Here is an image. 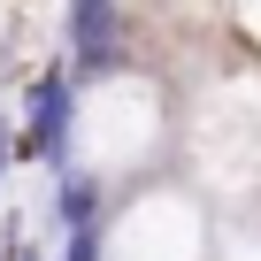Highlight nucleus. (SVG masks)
<instances>
[{
    "label": "nucleus",
    "instance_id": "f03ea898",
    "mask_svg": "<svg viewBox=\"0 0 261 261\" xmlns=\"http://www.w3.org/2000/svg\"><path fill=\"white\" fill-rule=\"evenodd\" d=\"M69 46H77V77H108L123 62V16L100 8V0H77L69 8Z\"/></svg>",
    "mask_w": 261,
    "mask_h": 261
},
{
    "label": "nucleus",
    "instance_id": "39448f33",
    "mask_svg": "<svg viewBox=\"0 0 261 261\" xmlns=\"http://www.w3.org/2000/svg\"><path fill=\"white\" fill-rule=\"evenodd\" d=\"M16 261H39V253H23V246H16Z\"/></svg>",
    "mask_w": 261,
    "mask_h": 261
},
{
    "label": "nucleus",
    "instance_id": "f257e3e1",
    "mask_svg": "<svg viewBox=\"0 0 261 261\" xmlns=\"http://www.w3.org/2000/svg\"><path fill=\"white\" fill-rule=\"evenodd\" d=\"M62 146H69V69H46L23 92V139H16V154L23 162H62Z\"/></svg>",
    "mask_w": 261,
    "mask_h": 261
},
{
    "label": "nucleus",
    "instance_id": "7ed1b4c3",
    "mask_svg": "<svg viewBox=\"0 0 261 261\" xmlns=\"http://www.w3.org/2000/svg\"><path fill=\"white\" fill-rule=\"evenodd\" d=\"M62 223L69 230H100V177L62 169Z\"/></svg>",
    "mask_w": 261,
    "mask_h": 261
},
{
    "label": "nucleus",
    "instance_id": "20e7f679",
    "mask_svg": "<svg viewBox=\"0 0 261 261\" xmlns=\"http://www.w3.org/2000/svg\"><path fill=\"white\" fill-rule=\"evenodd\" d=\"M8 162H16V130H8V115H0V177H8Z\"/></svg>",
    "mask_w": 261,
    "mask_h": 261
}]
</instances>
